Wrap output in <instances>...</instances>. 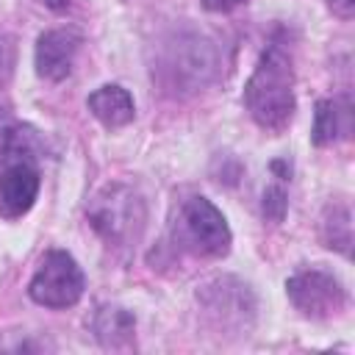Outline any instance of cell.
<instances>
[{
	"label": "cell",
	"mask_w": 355,
	"mask_h": 355,
	"mask_svg": "<svg viewBox=\"0 0 355 355\" xmlns=\"http://www.w3.org/2000/svg\"><path fill=\"white\" fill-rule=\"evenodd\" d=\"M244 105L258 128L283 133L294 119V61L280 39H272L261 53L255 72L244 86Z\"/></svg>",
	"instance_id": "1"
},
{
	"label": "cell",
	"mask_w": 355,
	"mask_h": 355,
	"mask_svg": "<svg viewBox=\"0 0 355 355\" xmlns=\"http://www.w3.org/2000/svg\"><path fill=\"white\" fill-rule=\"evenodd\" d=\"M153 75L172 94L200 92L219 75V50L205 33L175 31L155 44Z\"/></svg>",
	"instance_id": "2"
},
{
	"label": "cell",
	"mask_w": 355,
	"mask_h": 355,
	"mask_svg": "<svg viewBox=\"0 0 355 355\" xmlns=\"http://www.w3.org/2000/svg\"><path fill=\"white\" fill-rule=\"evenodd\" d=\"M86 216L105 247H111L114 252H130L144 233L147 205L133 186L114 180L92 197Z\"/></svg>",
	"instance_id": "3"
},
{
	"label": "cell",
	"mask_w": 355,
	"mask_h": 355,
	"mask_svg": "<svg viewBox=\"0 0 355 355\" xmlns=\"http://www.w3.org/2000/svg\"><path fill=\"white\" fill-rule=\"evenodd\" d=\"M172 239L175 247L200 258H222L230 250V227L205 197H189L180 202Z\"/></svg>",
	"instance_id": "4"
},
{
	"label": "cell",
	"mask_w": 355,
	"mask_h": 355,
	"mask_svg": "<svg viewBox=\"0 0 355 355\" xmlns=\"http://www.w3.org/2000/svg\"><path fill=\"white\" fill-rule=\"evenodd\" d=\"M83 272L64 250H50L28 283V294L44 308H69L83 294Z\"/></svg>",
	"instance_id": "5"
},
{
	"label": "cell",
	"mask_w": 355,
	"mask_h": 355,
	"mask_svg": "<svg viewBox=\"0 0 355 355\" xmlns=\"http://www.w3.org/2000/svg\"><path fill=\"white\" fill-rule=\"evenodd\" d=\"M291 305L308 319H333L347 308V291L324 269H302L286 280Z\"/></svg>",
	"instance_id": "6"
},
{
	"label": "cell",
	"mask_w": 355,
	"mask_h": 355,
	"mask_svg": "<svg viewBox=\"0 0 355 355\" xmlns=\"http://www.w3.org/2000/svg\"><path fill=\"white\" fill-rule=\"evenodd\" d=\"M39 194V169L36 158L6 155V166L0 172V214L6 219H17L31 211Z\"/></svg>",
	"instance_id": "7"
},
{
	"label": "cell",
	"mask_w": 355,
	"mask_h": 355,
	"mask_svg": "<svg viewBox=\"0 0 355 355\" xmlns=\"http://www.w3.org/2000/svg\"><path fill=\"white\" fill-rule=\"evenodd\" d=\"M200 302L205 305V311L222 324H236L241 327L244 319L250 322L252 319V311H255V300H252V291L236 280V277H216L211 283H205L200 288ZM247 327V324H244Z\"/></svg>",
	"instance_id": "8"
},
{
	"label": "cell",
	"mask_w": 355,
	"mask_h": 355,
	"mask_svg": "<svg viewBox=\"0 0 355 355\" xmlns=\"http://www.w3.org/2000/svg\"><path fill=\"white\" fill-rule=\"evenodd\" d=\"M80 47V36L75 31L67 28H55V31H44L36 39V72L44 80H64L72 72L75 55Z\"/></svg>",
	"instance_id": "9"
},
{
	"label": "cell",
	"mask_w": 355,
	"mask_h": 355,
	"mask_svg": "<svg viewBox=\"0 0 355 355\" xmlns=\"http://www.w3.org/2000/svg\"><path fill=\"white\" fill-rule=\"evenodd\" d=\"M352 136V103L347 94L341 97H327L316 103L313 114V144L316 147H330L338 141H347Z\"/></svg>",
	"instance_id": "10"
},
{
	"label": "cell",
	"mask_w": 355,
	"mask_h": 355,
	"mask_svg": "<svg viewBox=\"0 0 355 355\" xmlns=\"http://www.w3.org/2000/svg\"><path fill=\"white\" fill-rule=\"evenodd\" d=\"M86 105H89L92 116H94L103 128H108V130L125 128V125L133 122V116H136L130 92L122 89V86H116V83H105V86L94 89V92L89 94V100H86Z\"/></svg>",
	"instance_id": "11"
},
{
	"label": "cell",
	"mask_w": 355,
	"mask_h": 355,
	"mask_svg": "<svg viewBox=\"0 0 355 355\" xmlns=\"http://www.w3.org/2000/svg\"><path fill=\"white\" fill-rule=\"evenodd\" d=\"M94 336L103 347L108 349H125L133 344V330H136V319L130 311L119 308V305H100L94 319H92Z\"/></svg>",
	"instance_id": "12"
},
{
	"label": "cell",
	"mask_w": 355,
	"mask_h": 355,
	"mask_svg": "<svg viewBox=\"0 0 355 355\" xmlns=\"http://www.w3.org/2000/svg\"><path fill=\"white\" fill-rule=\"evenodd\" d=\"M322 239L327 247L349 255L352 244V222H349V208L347 205H330L324 219H322Z\"/></svg>",
	"instance_id": "13"
},
{
	"label": "cell",
	"mask_w": 355,
	"mask_h": 355,
	"mask_svg": "<svg viewBox=\"0 0 355 355\" xmlns=\"http://www.w3.org/2000/svg\"><path fill=\"white\" fill-rule=\"evenodd\" d=\"M17 67V39L0 31V86H6Z\"/></svg>",
	"instance_id": "14"
},
{
	"label": "cell",
	"mask_w": 355,
	"mask_h": 355,
	"mask_svg": "<svg viewBox=\"0 0 355 355\" xmlns=\"http://www.w3.org/2000/svg\"><path fill=\"white\" fill-rule=\"evenodd\" d=\"M286 205H288V200H286V191L280 186H269L263 191V216L266 219L280 222L286 216Z\"/></svg>",
	"instance_id": "15"
},
{
	"label": "cell",
	"mask_w": 355,
	"mask_h": 355,
	"mask_svg": "<svg viewBox=\"0 0 355 355\" xmlns=\"http://www.w3.org/2000/svg\"><path fill=\"white\" fill-rule=\"evenodd\" d=\"M327 6L338 19H349L355 14V0H327Z\"/></svg>",
	"instance_id": "16"
},
{
	"label": "cell",
	"mask_w": 355,
	"mask_h": 355,
	"mask_svg": "<svg viewBox=\"0 0 355 355\" xmlns=\"http://www.w3.org/2000/svg\"><path fill=\"white\" fill-rule=\"evenodd\" d=\"M244 0H202V6L208 11H216V14H225V11H233L236 6H241Z\"/></svg>",
	"instance_id": "17"
},
{
	"label": "cell",
	"mask_w": 355,
	"mask_h": 355,
	"mask_svg": "<svg viewBox=\"0 0 355 355\" xmlns=\"http://www.w3.org/2000/svg\"><path fill=\"white\" fill-rule=\"evenodd\" d=\"M42 6H47L50 11H64L67 6H69V0H39Z\"/></svg>",
	"instance_id": "18"
},
{
	"label": "cell",
	"mask_w": 355,
	"mask_h": 355,
	"mask_svg": "<svg viewBox=\"0 0 355 355\" xmlns=\"http://www.w3.org/2000/svg\"><path fill=\"white\" fill-rule=\"evenodd\" d=\"M6 130H8V108L0 103V139H3Z\"/></svg>",
	"instance_id": "19"
}]
</instances>
